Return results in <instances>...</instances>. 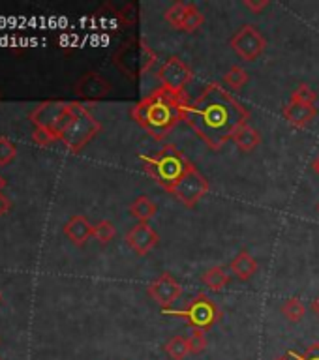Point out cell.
Wrapping results in <instances>:
<instances>
[{"instance_id": "14", "label": "cell", "mask_w": 319, "mask_h": 360, "mask_svg": "<svg viewBox=\"0 0 319 360\" xmlns=\"http://www.w3.org/2000/svg\"><path fill=\"white\" fill-rule=\"evenodd\" d=\"M282 115L287 122L292 124L293 128L303 129L306 128L315 117H318V107L308 105V103H295V101H287Z\"/></svg>"}, {"instance_id": "33", "label": "cell", "mask_w": 319, "mask_h": 360, "mask_svg": "<svg viewBox=\"0 0 319 360\" xmlns=\"http://www.w3.org/2000/svg\"><path fill=\"white\" fill-rule=\"evenodd\" d=\"M310 308H312V311H314V314L319 317V295L314 298V300H312V306H310Z\"/></svg>"}, {"instance_id": "21", "label": "cell", "mask_w": 319, "mask_h": 360, "mask_svg": "<svg viewBox=\"0 0 319 360\" xmlns=\"http://www.w3.org/2000/svg\"><path fill=\"white\" fill-rule=\"evenodd\" d=\"M282 315H284V319L289 321V323H301V321L304 319V315H306V308H304V304L301 302V298L292 297L282 304Z\"/></svg>"}, {"instance_id": "19", "label": "cell", "mask_w": 319, "mask_h": 360, "mask_svg": "<svg viewBox=\"0 0 319 360\" xmlns=\"http://www.w3.org/2000/svg\"><path fill=\"white\" fill-rule=\"evenodd\" d=\"M158 207L146 195H139L130 205V214L134 216L139 224H149L156 216Z\"/></svg>"}, {"instance_id": "6", "label": "cell", "mask_w": 319, "mask_h": 360, "mask_svg": "<svg viewBox=\"0 0 319 360\" xmlns=\"http://www.w3.org/2000/svg\"><path fill=\"white\" fill-rule=\"evenodd\" d=\"M73 118V101H44L39 103L32 112H30V120H32L34 128L47 129L53 134L56 139L61 141L62 134L66 131Z\"/></svg>"}, {"instance_id": "13", "label": "cell", "mask_w": 319, "mask_h": 360, "mask_svg": "<svg viewBox=\"0 0 319 360\" xmlns=\"http://www.w3.org/2000/svg\"><path fill=\"white\" fill-rule=\"evenodd\" d=\"M73 90L83 100H101V98H106L111 92V83L104 75H100V73L89 72L79 79Z\"/></svg>"}, {"instance_id": "11", "label": "cell", "mask_w": 319, "mask_h": 360, "mask_svg": "<svg viewBox=\"0 0 319 360\" xmlns=\"http://www.w3.org/2000/svg\"><path fill=\"white\" fill-rule=\"evenodd\" d=\"M146 295L158 304V306H162L163 311L169 309L173 306L177 300L182 295V285H180L179 281L175 280L173 276L169 274V272H163L156 278V280H152L146 287Z\"/></svg>"}, {"instance_id": "3", "label": "cell", "mask_w": 319, "mask_h": 360, "mask_svg": "<svg viewBox=\"0 0 319 360\" xmlns=\"http://www.w3.org/2000/svg\"><path fill=\"white\" fill-rule=\"evenodd\" d=\"M141 162H143V169L165 191H169V188L180 179V174L184 173L190 163L175 145H165L154 156L141 158Z\"/></svg>"}, {"instance_id": "22", "label": "cell", "mask_w": 319, "mask_h": 360, "mask_svg": "<svg viewBox=\"0 0 319 360\" xmlns=\"http://www.w3.org/2000/svg\"><path fill=\"white\" fill-rule=\"evenodd\" d=\"M165 353L171 360H184L190 354V345H188V338L173 336L165 343Z\"/></svg>"}, {"instance_id": "4", "label": "cell", "mask_w": 319, "mask_h": 360, "mask_svg": "<svg viewBox=\"0 0 319 360\" xmlns=\"http://www.w3.org/2000/svg\"><path fill=\"white\" fill-rule=\"evenodd\" d=\"M156 53L152 51V47L145 39H130L120 45L117 53L113 55V64L130 79L145 75L156 64Z\"/></svg>"}, {"instance_id": "16", "label": "cell", "mask_w": 319, "mask_h": 360, "mask_svg": "<svg viewBox=\"0 0 319 360\" xmlns=\"http://www.w3.org/2000/svg\"><path fill=\"white\" fill-rule=\"evenodd\" d=\"M231 141L235 143V146L239 148V150L252 152L261 145V134H259L258 129L254 128L252 124L246 122V124H242L241 128H237V131L233 134Z\"/></svg>"}, {"instance_id": "23", "label": "cell", "mask_w": 319, "mask_h": 360, "mask_svg": "<svg viewBox=\"0 0 319 360\" xmlns=\"http://www.w3.org/2000/svg\"><path fill=\"white\" fill-rule=\"evenodd\" d=\"M248 81H250V75H248V72L242 66H231L224 73V83L233 90H241Z\"/></svg>"}, {"instance_id": "30", "label": "cell", "mask_w": 319, "mask_h": 360, "mask_svg": "<svg viewBox=\"0 0 319 360\" xmlns=\"http://www.w3.org/2000/svg\"><path fill=\"white\" fill-rule=\"evenodd\" d=\"M293 360H319V343H312L303 354L299 353H289Z\"/></svg>"}, {"instance_id": "7", "label": "cell", "mask_w": 319, "mask_h": 360, "mask_svg": "<svg viewBox=\"0 0 319 360\" xmlns=\"http://www.w3.org/2000/svg\"><path fill=\"white\" fill-rule=\"evenodd\" d=\"M171 314L175 317H182L192 328H201L207 330L213 325H216L222 319V309L216 306V302L211 300V297L199 292L197 297H194L190 302L186 304V308L182 309H165V314Z\"/></svg>"}, {"instance_id": "32", "label": "cell", "mask_w": 319, "mask_h": 360, "mask_svg": "<svg viewBox=\"0 0 319 360\" xmlns=\"http://www.w3.org/2000/svg\"><path fill=\"white\" fill-rule=\"evenodd\" d=\"M10 208H11L10 199H8V197H6L4 193H2V191H0V216H4V214L8 212V210H10Z\"/></svg>"}, {"instance_id": "10", "label": "cell", "mask_w": 319, "mask_h": 360, "mask_svg": "<svg viewBox=\"0 0 319 360\" xmlns=\"http://www.w3.org/2000/svg\"><path fill=\"white\" fill-rule=\"evenodd\" d=\"M158 79L163 89L173 90V92H186V86L194 79V72L180 56H169L158 70Z\"/></svg>"}, {"instance_id": "34", "label": "cell", "mask_w": 319, "mask_h": 360, "mask_svg": "<svg viewBox=\"0 0 319 360\" xmlns=\"http://www.w3.org/2000/svg\"><path fill=\"white\" fill-rule=\"evenodd\" d=\"M312 167H314V171H315V173L319 174V156L315 158V160H314V163H312Z\"/></svg>"}, {"instance_id": "24", "label": "cell", "mask_w": 319, "mask_h": 360, "mask_svg": "<svg viewBox=\"0 0 319 360\" xmlns=\"http://www.w3.org/2000/svg\"><path fill=\"white\" fill-rule=\"evenodd\" d=\"M92 236H94L100 244H109V242L117 236V229H115V225H113L109 219H101V221H98V224L94 225Z\"/></svg>"}, {"instance_id": "35", "label": "cell", "mask_w": 319, "mask_h": 360, "mask_svg": "<svg viewBox=\"0 0 319 360\" xmlns=\"http://www.w3.org/2000/svg\"><path fill=\"white\" fill-rule=\"evenodd\" d=\"M275 360H293L292 354H284V356H276Z\"/></svg>"}, {"instance_id": "12", "label": "cell", "mask_w": 319, "mask_h": 360, "mask_svg": "<svg viewBox=\"0 0 319 360\" xmlns=\"http://www.w3.org/2000/svg\"><path fill=\"white\" fill-rule=\"evenodd\" d=\"M160 235H158L151 224H137L126 233V244L137 255H149L158 246Z\"/></svg>"}, {"instance_id": "37", "label": "cell", "mask_w": 319, "mask_h": 360, "mask_svg": "<svg viewBox=\"0 0 319 360\" xmlns=\"http://www.w3.org/2000/svg\"><path fill=\"white\" fill-rule=\"evenodd\" d=\"M318 212H319V202H318Z\"/></svg>"}, {"instance_id": "8", "label": "cell", "mask_w": 319, "mask_h": 360, "mask_svg": "<svg viewBox=\"0 0 319 360\" xmlns=\"http://www.w3.org/2000/svg\"><path fill=\"white\" fill-rule=\"evenodd\" d=\"M208 191H211L208 180L197 171V167L192 162L188 163L184 173L180 174V179L169 188V193L177 197L188 208L196 207Z\"/></svg>"}, {"instance_id": "26", "label": "cell", "mask_w": 319, "mask_h": 360, "mask_svg": "<svg viewBox=\"0 0 319 360\" xmlns=\"http://www.w3.org/2000/svg\"><path fill=\"white\" fill-rule=\"evenodd\" d=\"M289 101H295V103H308V105H314L318 101V94L314 92V89L310 84L303 83L299 84L297 89L293 90L292 96H289Z\"/></svg>"}, {"instance_id": "28", "label": "cell", "mask_w": 319, "mask_h": 360, "mask_svg": "<svg viewBox=\"0 0 319 360\" xmlns=\"http://www.w3.org/2000/svg\"><path fill=\"white\" fill-rule=\"evenodd\" d=\"M15 156V145H13L8 137H0V165H8Z\"/></svg>"}, {"instance_id": "15", "label": "cell", "mask_w": 319, "mask_h": 360, "mask_svg": "<svg viewBox=\"0 0 319 360\" xmlns=\"http://www.w3.org/2000/svg\"><path fill=\"white\" fill-rule=\"evenodd\" d=\"M92 229H94V225L90 224L85 216L77 214V216H72V218L66 221V225H64V235H66L75 246H83L85 242L92 236Z\"/></svg>"}, {"instance_id": "31", "label": "cell", "mask_w": 319, "mask_h": 360, "mask_svg": "<svg viewBox=\"0 0 319 360\" xmlns=\"http://www.w3.org/2000/svg\"><path fill=\"white\" fill-rule=\"evenodd\" d=\"M269 0H258V2H254V0H242V6L248 8L252 13H261L265 8H269Z\"/></svg>"}, {"instance_id": "27", "label": "cell", "mask_w": 319, "mask_h": 360, "mask_svg": "<svg viewBox=\"0 0 319 360\" xmlns=\"http://www.w3.org/2000/svg\"><path fill=\"white\" fill-rule=\"evenodd\" d=\"M188 345H190V354H201L207 349V334L201 328H194L188 336Z\"/></svg>"}, {"instance_id": "5", "label": "cell", "mask_w": 319, "mask_h": 360, "mask_svg": "<svg viewBox=\"0 0 319 360\" xmlns=\"http://www.w3.org/2000/svg\"><path fill=\"white\" fill-rule=\"evenodd\" d=\"M101 131V124L96 120V117L81 103L73 101V118L66 131L62 134L61 143L66 146L68 150L77 154L94 139L96 135Z\"/></svg>"}, {"instance_id": "9", "label": "cell", "mask_w": 319, "mask_h": 360, "mask_svg": "<svg viewBox=\"0 0 319 360\" xmlns=\"http://www.w3.org/2000/svg\"><path fill=\"white\" fill-rule=\"evenodd\" d=\"M231 49L244 62L258 60L267 49V38L256 25H242L230 39Z\"/></svg>"}, {"instance_id": "36", "label": "cell", "mask_w": 319, "mask_h": 360, "mask_svg": "<svg viewBox=\"0 0 319 360\" xmlns=\"http://www.w3.org/2000/svg\"><path fill=\"white\" fill-rule=\"evenodd\" d=\"M4 186H6V180L0 176V191H2V188H4Z\"/></svg>"}, {"instance_id": "18", "label": "cell", "mask_w": 319, "mask_h": 360, "mask_svg": "<svg viewBox=\"0 0 319 360\" xmlns=\"http://www.w3.org/2000/svg\"><path fill=\"white\" fill-rule=\"evenodd\" d=\"M201 281L208 291L222 292L225 287L230 285V274L225 272L224 266H213L201 276Z\"/></svg>"}, {"instance_id": "2", "label": "cell", "mask_w": 319, "mask_h": 360, "mask_svg": "<svg viewBox=\"0 0 319 360\" xmlns=\"http://www.w3.org/2000/svg\"><path fill=\"white\" fill-rule=\"evenodd\" d=\"M190 101L186 92H173L160 86L134 105L132 118L156 141H163L180 120H186Z\"/></svg>"}, {"instance_id": "17", "label": "cell", "mask_w": 319, "mask_h": 360, "mask_svg": "<svg viewBox=\"0 0 319 360\" xmlns=\"http://www.w3.org/2000/svg\"><path fill=\"white\" fill-rule=\"evenodd\" d=\"M230 270L241 281H248V280H252V276L258 272L259 266H258V261H256V259L246 252V250H242V252L230 263Z\"/></svg>"}, {"instance_id": "29", "label": "cell", "mask_w": 319, "mask_h": 360, "mask_svg": "<svg viewBox=\"0 0 319 360\" xmlns=\"http://www.w3.org/2000/svg\"><path fill=\"white\" fill-rule=\"evenodd\" d=\"M34 143H38L39 146H51L55 145L56 137L53 134H49L47 129H42V128H34V135H32Z\"/></svg>"}, {"instance_id": "1", "label": "cell", "mask_w": 319, "mask_h": 360, "mask_svg": "<svg viewBox=\"0 0 319 360\" xmlns=\"http://www.w3.org/2000/svg\"><path fill=\"white\" fill-rule=\"evenodd\" d=\"M250 120V111L220 83H208L194 103H190L186 122L197 137L211 148L222 150L237 128Z\"/></svg>"}, {"instance_id": "38", "label": "cell", "mask_w": 319, "mask_h": 360, "mask_svg": "<svg viewBox=\"0 0 319 360\" xmlns=\"http://www.w3.org/2000/svg\"><path fill=\"white\" fill-rule=\"evenodd\" d=\"M0 298H2V295H0Z\"/></svg>"}, {"instance_id": "20", "label": "cell", "mask_w": 319, "mask_h": 360, "mask_svg": "<svg viewBox=\"0 0 319 360\" xmlns=\"http://www.w3.org/2000/svg\"><path fill=\"white\" fill-rule=\"evenodd\" d=\"M205 22V15H203V11L197 8L194 2H188L186 6V13H184V19H182V25H180V30L186 34H192L196 32L201 28V25Z\"/></svg>"}, {"instance_id": "25", "label": "cell", "mask_w": 319, "mask_h": 360, "mask_svg": "<svg viewBox=\"0 0 319 360\" xmlns=\"http://www.w3.org/2000/svg\"><path fill=\"white\" fill-rule=\"evenodd\" d=\"M186 6L188 2H173V4L169 6L165 13H163V19L165 22H169L173 28H179L180 30V25H182V19H184V13H186Z\"/></svg>"}]
</instances>
